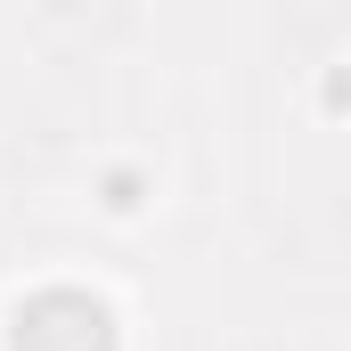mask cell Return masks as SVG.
I'll list each match as a JSON object with an SVG mask.
<instances>
[{"label":"cell","mask_w":351,"mask_h":351,"mask_svg":"<svg viewBox=\"0 0 351 351\" xmlns=\"http://www.w3.org/2000/svg\"><path fill=\"white\" fill-rule=\"evenodd\" d=\"M16 351H106V311L82 302V294H49V302L25 311Z\"/></svg>","instance_id":"1"}]
</instances>
